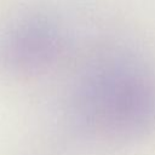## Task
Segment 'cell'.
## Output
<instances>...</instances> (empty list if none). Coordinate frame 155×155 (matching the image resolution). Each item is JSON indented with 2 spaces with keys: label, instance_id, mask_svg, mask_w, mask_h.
Segmentation results:
<instances>
[{
  "label": "cell",
  "instance_id": "cell-1",
  "mask_svg": "<svg viewBox=\"0 0 155 155\" xmlns=\"http://www.w3.org/2000/svg\"><path fill=\"white\" fill-rule=\"evenodd\" d=\"M64 114L80 137L108 144L144 139L155 131V61L138 46L108 40L76 63Z\"/></svg>",
  "mask_w": 155,
  "mask_h": 155
},
{
  "label": "cell",
  "instance_id": "cell-2",
  "mask_svg": "<svg viewBox=\"0 0 155 155\" xmlns=\"http://www.w3.org/2000/svg\"><path fill=\"white\" fill-rule=\"evenodd\" d=\"M67 50L62 25L47 16H31L11 33L5 53L7 61L24 70H39L54 64Z\"/></svg>",
  "mask_w": 155,
  "mask_h": 155
}]
</instances>
